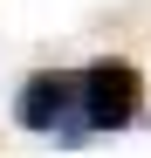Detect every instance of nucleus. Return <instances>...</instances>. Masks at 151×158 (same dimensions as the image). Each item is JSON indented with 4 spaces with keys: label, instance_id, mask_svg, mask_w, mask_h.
<instances>
[{
    "label": "nucleus",
    "instance_id": "nucleus-1",
    "mask_svg": "<svg viewBox=\"0 0 151 158\" xmlns=\"http://www.w3.org/2000/svg\"><path fill=\"white\" fill-rule=\"evenodd\" d=\"M144 110V76L137 62L103 55V62H83L76 69V131H131Z\"/></svg>",
    "mask_w": 151,
    "mask_h": 158
},
{
    "label": "nucleus",
    "instance_id": "nucleus-2",
    "mask_svg": "<svg viewBox=\"0 0 151 158\" xmlns=\"http://www.w3.org/2000/svg\"><path fill=\"white\" fill-rule=\"evenodd\" d=\"M14 124L62 138V144H83V131H76V69H35L14 89Z\"/></svg>",
    "mask_w": 151,
    "mask_h": 158
}]
</instances>
